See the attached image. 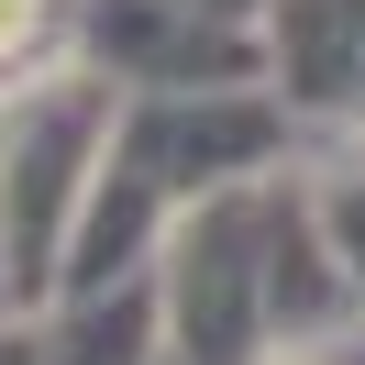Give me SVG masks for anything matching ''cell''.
<instances>
[{"instance_id": "obj_2", "label": "cell", "mask_w": 365, "mask_h": 365, "mask_svg": "<svg viewBox=\"0 0 365 365\" xmlns=\"http://www.w3.org/2000/svg\"><path fill=\"white\" fill-rule=\"evenodd\" d=\"M277 178H232L210 200H188L155 244V321L166 365H277Z\"/></svg>"}, {"instance_id": "obj_8", "label": "cell", "mask_w": 365, "mask_h": 365, "mask_svg": "<svg viewBox=\"0 0 365 365\" xmlns=\"http://www.w3.org/2000/svg\"><path fill=\"white\" fill-rule=\"evenodd\" d=\"M0 321H23V288H11V255H0Z\"/></svg>"}, {"instance_id": "obj_3", "label": "cell", "mask_w": 365, "mask_h": 365, "mask_svg": "<svg viewBox=\"0 0 365 365\" xmlns=\"http://www.w3.org/2000/svg\"><path fill=\"white\" fill-rule=\"evenodd\" d=\"M78 56H100L133 89H244L266 78V23L200 0H78Z\"/></svg>"}, {"instance_id": "obj_4", "label": "cell", "mask_w": 365, "mask_h": 365, "mask_svg": "<svg viewBox=\"0 0 365 365\" xmlns=\"http://www.w3.org/2000/svg\"><path fill=\"white\" fill-rule=\"evenodd\" d=\"M365 67V0H266V89L299 122H332Z\"/></svg>"}, {"instance_id": "obj_7", "label": "cell", "mask_w": 365, "mask_h": 365, "mask_svg": "<svg viewBox=\"0 0 365 365\" xmlns=\"http://www.w3.org/2000/svg\"><path fill=\"white\" fill-rule=\"evenodd\" d=\"M200 11H232V23H266V0H200Z\"/></svg>"}, {"instance_id": "obj_10", "label": "cell", "mask_w": 365, "mask_h": 365, "mask_svg": "<svg viewBox=\"0 0 365 365\" xmlns=\"http://www.w3.org/2000/svg\"><path fill=\"white\" fill-rule=\"evenodd\" d=\"M277 365H321V354H277Z\"/></svg>"}, {"instance_id": "obj_6", "label": "cell", "mask_w": 365, "mask_h": 365, "mask_svg": "<svg viewBox=\"0 0 365 365\" xmlns=\"http://www.w3.org/2000/svg\"><path fill=\"white\" fill-rule=\"evenodd\" d=\"M0 365H45V310H23V321H0Z\"/></svg>"}, {"instance_id": "obj_5", "label": "cell", "mask_w": 365, "mask_h": 365, "mask_svg": "<svg viewBox=\"0 0 365 365\" xmlns=\"http://www.w3.org/2000/svg\"><path fill=\"white\" fill-rule=\"evenodd\" d=\"M67 45H78V0H0V78L45 67Z\"/></svg>"}, {"instance_id": "obj_1", "label": "cell", "mask_w": 365, "mask_h": 365, "mask_svg": "<svg viewBox=\"0 0 365 365\" xmlns=\"http://www.w3.org/2000/svg\"><path fill=\"white\" fill-rule=\"evenodd\" d=\"M122 100H133V78H111L78 45L23 67V78H0V255H11L23 310H45L56 277H67L78 210H89L100 155L122 133Z\"/></svg>"}, {"instance_id": "obj_9", "label": "cell", "mask_w": 365, "mask_h": 365, "mask_svg": "<svg viewBox=\"0 0 365 365\" xmlns=\"http://www.w3.org/2000/svg\"><path fill=\"white\" fill-rule=\"evenodd\" d=\"M343 122H354V133H365V67H354V100H343Z\"/></svg>"}]
</instances>
